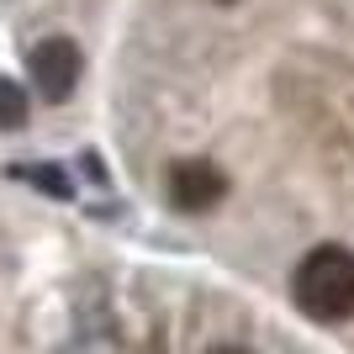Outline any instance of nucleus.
I'll use <instances>...</instances> for the list:
<instances>
[{
    "label": "nucleus",
    "instance_id": "f257e3e1",
    "mask_svg": "<svg viewBox=\"0 0 354 354\" xmlns=\"http://www.w3.org/2000/svg\"><path fill=\"white\" fill-rule=\"evenodd\" d=\"M291 301L312 323H349L354 317V249L323 243L291 275Z\"/></svg>",
    "mask_w": 354,
    "mask_h": 354
},
{
    "label": "nucleus",
    "instance_id": "f03ea898",
    "mask_svg": "<svg viewBox=\"0 0 354 354\" xmlns=\"http://www.w3.org/2000/svg\"><path fill=\"white\" fill-rule=\"evenodd\" d=\"M80 69H85V59H80V48L69 37H43L27 53V74L43 101H69L74 85H80Z\"/></svg>",
    "mask_w": 354,
    "mask_h": 354
},
{
    "label": "nucleus",
    "instance_id": "7ed1b4c3",
    "mask_svg": "<svg viewBox=\"0 0 354 354\" xmlns=\"http://www.w3.org/2000/svg\"><path fill=\"white\" fill-rule=\"evenodd\" d=\"M164 191H169L175 212H212L227 196V175L212 159H180V164H169V185Z\"/></svg>",
    "mask_w": 354,
    "mask_h": 354
},
{
    "label": "nucleus",
    "instance_id": "20e7f679",
    "mask_svg": "<svg viewBox=\"0 0 354 354\" xmlns=\"http://www.w3.org/2000/svg\"><path fill=\"white\" fill-rule=\"evenodd\" d=\"M16 127H27V90L0 74V133H16Z\"/></svg>",
    "mask_w": 354,
    "mask_h": 354
},
{
    "label": "nucleus",
    "instance_id": "39448f33",
    "mask_svg": "<svg viewBox=\"0 0 354 354\" xmlns=\"http://www.w3.org/2000/svg\"><path fill=\"white\" fill-rule=\"evenodd\" d=\"M21 175H27V180H37V185H43V191H69V180H64V175H48V169H21Z\"/></svg>",
    "mask_w": 354,
    "mask_h": 354
},
{
    "label": "nucleus",
    "instance_id": "423d86ee",
    "mask_svg": "<svg viewBox=\"0 0 354 354\" xmlns=\"http://www.w3.org/2000/svg\"><path fill=\"white\" fill-rule=\"evenodd\" d=\"M207 354H249V349H238V344H217V349H207Z\"/></svg>",
    "mask_w": 354,
    "mask_h": 354
},
{
    "label": "nucleus",
    "instance_id": "0eeeda50",
    "mask_svg": "<svg viewBox=\"0 0 354 354\" xmlns=\"http://www.w3.org/2000/svg\"><path fill=\"white\" fill-rule=\"evenodd\" d=\"M222 6H233V0H222Z\"/></svg>",
    "mask_w": 354,
    "mask_h": 354
}]
</instances>
